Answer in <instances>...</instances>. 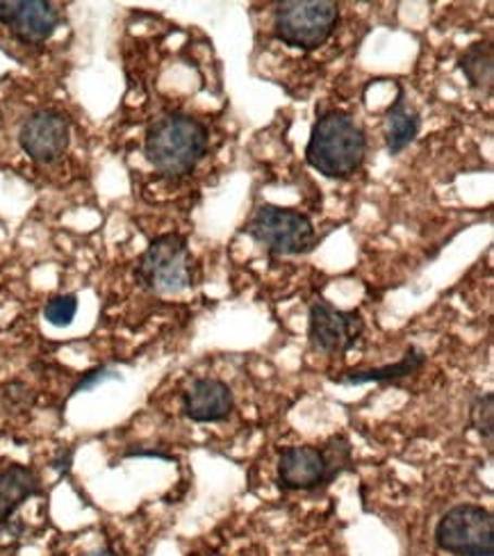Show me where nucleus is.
Returning <instances> with one entry per match:
<instances>
[{
  "mask_svg": "<svg viewBox=\"0 0 494 556\" xmlns=\"http://www.w3.org/2000/svg\"><path fill=\"white\" fill-rule=\"evenodd\" d=\"M71 456H74V452H71V450L62 452V454H60V456L53 460V468H55L58 472L66 475V472H68V466H71Z\"/></svg>",
  "mask_w": 494,
  "mask_h": 556,
  "instance_id": "aec40b11",
  "label": "nucleus"
},
{
  "mask_svg": "<svg viewBox=\"0 0 494 556\" xmlns=\"http://www.w3.org/2000/svg\"><path fill=\"white\" fill-rule=\"evenodd\" d=\"M458 68L467 78L469 87L483 97L492 94L494 83V58H492V43L490 41H477L460 55Z\"/></svg>",
  "mask_w": 494,
  "mask_h": 556,
  "instance_id": "2eb2a0df",
  "label": "nucleus"
},
{
  "mask_svg": "<svg viewBox=\"0 0 494 556\" xmlns=\"http://www.w3.org/2000/svg\"><path fill=\"white\" fill-rule=\"evenodd\" d=\"M78 313V296L76 294H58L49 299V304L43 308V319L53 324V327H71V321L76 319Z\"/></svg>",
  "mask_w": 494,
  "mask_h": 556,
  "instance_id": "f3484780",
  "label": "nucleus"
},
{
  "mask_svg": "<svg viewBox=\"0 0 494 556\" xmlns=\"http://www.w3.org/2000/svg\"><path fill=\"white\" fill-rule=\"evenodd\" d=\"M60 26V12L46 0H21L16 18L12 21L14 35L26 43H43Z\"/></svg>",
  "mask_w": 494,
  "mask_h": 556,
  "instance_id": "f8f14e48",
  "label": "nucleus"
},
{
  "mask_svg": "<svg viewBox=\"0 0 494 556\" xmlns=\"http://www.w3.org/2000/svg\"><path fill=\"white\" fill-rule=\"evenodd\" d=\"M363 333L365 319L360 311H342L324 296L313 301L308 336L315 350L331 356H342L356 346Z\"/></svg>",
  "mask_w": 494,
  "mask_h": 556,
  "instance_id": "6e6552de",
  "label": "nucleus"
},
{
  "mask_svg": "<svg viewBox=\"0 0 494 556\" xmlns=\"http://www.w3.org/2000/svg\"><path fill=\"white\" fill-rule=\"evenodd\" d=\"M192 253L187 238L167 233L155 238L141 253L135 269L137 283L153 294H180L192 286Z\"/></svg>",
  "mask_w": 494,
  "mask_h": 556,
  "instance_id": "423d86ee",
  "label": "nucleus"
},
{
  "mask_svg": "<svg viewBox=\"0 0 494 556\" xmlns=\"http://www.w3.org/2000/svg\"><path fill=\"white\" fill-rule=\"evenodd\" d=\"M107 381H122V375L114 372V369H110V367H97V369H91V372L83 375V379L78 381L74 392H85V390H91V388H99Z\"/></svg>",
  "mask_w": 494,
  "mask_h": 556,
  "instance_id": "a211bd4d",
  "label": "nucleus"
},
{
  "mask_svg": "<svg viewBox=\"0 0 494 556\" xmlns=\"http://www.w3.org/2000/svg\"><path fill=\"white\" fill-rule=\"evenodd\" d=\"M244 233L274 256H303L317 244V230L308 215L271 203L255 207Z\"/></svg>",
  "mask_w": 494,
  "mask_h": 556,
  "instance_id": "20e7f679",
  "label": "nucleus"
},
{
  "mask_svg": "<svg viewBox=\"0 0 494 556\" xmlns=\"http://www.w3.org/2000/svg\"><path fill=\"white\" fill-rule=\"evenodd\" d=\"M207 128L190 114L172 112L155 119L144 137V155L167 178L190 176L207 153Z\"/></svg>",
  "mask_w": 494,
  "mask_h": 556,
  "instance_id": "f03ea898",
  "label": "nucleus"
},
{
  "mask_svg": "<svg viewBox=\"0 0 494 556\" xmlns=\"http://www.w3.org/2000/svg\"><path fill=\"white\" fill-rule=\"evenodd\" d=\"M469 422L479 431V435L485 440L487 445H492L494 438V395L492 392H485V395H479L472 402V408H469Z\"/></svg>",
  "mask_w": 494,
  "mask_h": 556,
  "instance_id": "dca6fc26",
  "label": "nucleus"
},
{
  "mask_svg": "<svg viewBox=\"0 0 494 556\" xmlns=\"http://www.w3.org/2000/svg\"><path fill=\"white\" fill-rule=\"evenodd\" d=\"M21 149L39 165H51L64 155L71 142L68 119L58 110H39L23 124L18 135Z\"/></svg>",
  "mask_w": 494,
  "mask_h": 556,
  "instance_id": "1a4fd4ad",
  "label": "nucleus"
},
{
  "mask_svg": "<svg viewBox=\"0 0 494 556\" xmlns=\"http://www.w3.org/2000/svg\"><path fill=\"white\" fill-rule=\"evenodd\" d=\"M421 117L419 112L406 103L404 94H398L396 101L388 108L385 114V147L390 155H398L406 151L419 135Z\"/></svg>",
  "mask_w": 494,
  "mask_h": 556,
  "instance_id": "ddd939ff",
  "label": "nucleus"
},
{
  "mask_svg": "<svg viewBox=\"0 0 494 556\" xmlns=\"http://www.w3.org/2000/svg\"><path fill=\"white\" fill-rule=\"evenodd\" d=\"M440 549L456 556H494V520L479 504H458L435 527Z\"/></svg>",
  "mask_w": 494,
  "mask_h": 556,
  "instance_id": "0eeeda50",
  "label": "nucleus"
},
{
  "mask_svg": "<svg viewBox=\"0 0 494 556\" xmlns=\"http://www.w3.org/2000/svg\"><path fill=\"white\" fill-rule=\"evenodd\" d=\"M85 556H119V554H116L112 547H101V549H93V552H89Z\"/></svg>",
  "mask_w": 494,
  "mask_h": 556,
  "instance_id": "412c9836",
  "label": "nucleus"
},
{
  "mask_svg": "<svg viewBox=\"0 0 494 556\" xmlns=\"http://www.w3.org/2000/svg\"><path fill=\"white\" fill-rule=\"evenodd\" d=\"M351 466V443L344 435L324 447L296 445L278 458V485L282 491H317Z\"/></svg>",
  "mask_w": 494,
  "mask_h": 556,
  "instance_id": "7ed1b4c3",
  "label": "nucleus"
},
{
  "mask_svg": "<svg viewBox=\"0 0 494 556\" xmlns=\"http://www.w3.org/2000/svg\"><path fill=\"white\" fill-rule=\"evenodd\" d=\"M427 363V354L417 346H408L406 356L394 363V365H385V367H371V369H351V372L342 375V377H333L335 383L340 386H363V383H390V381H398L406 379Z\"/></svg>",
  "mask_w": 494,
  "mask_h": 556,
  "instance_id": "4468645a",
  "label": "nucleus"
},
{
  "mask_svg": "<svg viewBox=\"0 0 494 556\" xmlns=\"http://www.w3.org/2000/svg\"><path fill=\"white\" fill-rule=\"evenodd\" d=\"M340 21V5L333 0H288L274 18V35L290 49L317 51L331 39Z\"/></svg>",
  "mask_w": 494,
  "mask_h": 556,
  "instance_id": "39448f33",
  "label": "nucleus"
},
{
  "mask_svg": "<svg viewBox=\"0 0 494 556\" xmlns=\"http://www.w3.org/2000/svg\"><path fill=\"white\" fill-rule=\"evenodd\" d=\"M235 395L228 383L219 379H197L182 395V413L197 425H217L230 417Z\"/></svg>",
  "mask_w": 494,
  "mask_h": 556,
  "instance_id": "9d476101",
  "label": "nucleus"
},
{
  "mask_svg": "<svg viewBox=\"0 0 494 556\" xmlns=\"http://www.w3.org/2000/svg\"><path fill=\"white\" fill-rule=\"evenodd\" d=\"M367 155L363 126L342 110H328L315 122L305 160L326 178L346 180L356 176Z\"/></svg>",
  "mask_w": 494,
  "mask_h": 556,
  "instance_id": "f257e3e1",
  "label": "nucleus"
},
{
  "mask_svg": "<svg viewBox=\"0 0 494 556\" xmlns=\"http://www.w3.org/2000/svg\"><path fill=\"white\" fill-rule=\"evenodd\" d=\"M18 8H21V0H0V23L12 26V21L18 14Z\"/></svg>",
  "mask_w": 494,
  "mask_h": 556,
  "instance_id": "6ab92c4d",
  "label": "nucleus"
},
{
  "mask_svg": "<svg viewBox=\"0 0 494 556\" xmlns=\"http://www.w3.org/2000/svg\"><path fill=\"white\" fill-rule=\"evenodd\" d=\"M39 493L41 483L35 470L12 463L0 472V527H5L18 508Z\"/></svg>",
  "mask_w": 494,
  "mask_h": 556,
  "instance_id": "9b49d317",
  "label": "nucleus"
}]
</instances>
